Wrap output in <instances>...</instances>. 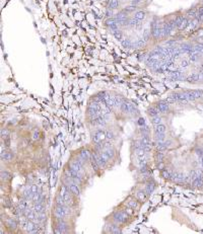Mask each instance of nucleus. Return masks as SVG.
I'll list each match as a JSON object with an SVG mask.
<instances>
[{
  "mask_svg": "<svg viewBox=\"0 0 203 234\" xmlns=\"http://www.w3.org/2000/svg\"><path fill=\"white\" fill-rule=\"evenodd\" d=\"M6 223L8 225V227L10 228H16L17 227V221L15 220V219H7L6 220Z\"/></svg>",
  "mask_w": 203,
  "mask_h": 234,
  "instance_id": "nucleus-28",
  "label": "nucleus"
},
{
  "mask_svg": "<svg viewBox=\"0 0 203 234\" xmlns=\"http://www.w3.org/2000/svg\"><path fill=\"white\" fill-rule=\"evenodd\" d=\"M196 154L199 156V158L203 157V149L202 148H196Z\"/></svg>",
  "mask_w": 203,
  "mask_h": 234,
  "instance_id": "nucleus-49",
  "label": "nucleus"
},
{
  "mask_svg": "<svg viewBox=\"0 0 203 234\" xmlns=\"http://www.w3.org/2000/svg\"><path fill=\"white\" fill-rule=\"evenodd\" d=\"M143 0H131V4H134V5H138L139 3H141Z\"/></svg>",
  "mask_w": 203,
  "mask_h": 234,
  "instance_id": "nucleus-57",
  "label": "nucleus"
},
{
  "mask_svg": "<svg viewBox=\"0 0 203 234\" xmlns=\"http://www.w3.org/2000/svg\"><path fill=\"white\" fill-rule=\"evenodd\" d=\"M137 8V5H134V4H131V5H128V6H126L125 7V11L126 12H132V11H134V10Z\"/></svg>",
  "mask_w": 203,
  "mask_h": 234,
  "instance_id": "nucleus-45",
  "label": "nucleus"
},
{
  "mask_svg": "<svg viewBox=\"0 0 203 234\" xmlns=\"http://www.w3.org/2000/svg\"><path fill=\"white\" fill-rule=\"evenodd\" d=\"M140 141H141L142 145H151L150 139H149V135H147V136H142V138L140 139Z\"/></svg>",
  "mask_w": 203,
  "mask_h": 234,
  "instance_id": "nucleus-37",
  "label": "nucleus"
},
{
  "mask_svg": "<svg viewBox=\"0 0 203 234\" xmlns=\"http://www.w3.org/2000/svg\"><path fill=\"white\" fill-rule=\"evenodd\" d=\"M188 65H189V62L188 61H182V63H181V66L183 67V68H186V67H188Z\"/></svg>",
  "mask_w": 203,
  "mask_h": 234,
  "instance_id": "nucleus-58",
  "label": "nucleus"
},
{
  "mask_svg": "<svg viewBox=\"0 0 203 234\" xmlns=\"http://www.w3.org/2000/svg\"><path fill=\"white\" fill-rule=\"evenodd\" d=\"M185 16H183V15H178L177 17H176L175 19H174V21H175V26H176V28H178L180 24H181V22L183 21V19H184Z\"/></svg>",
  "mask_w": 203,
  "mask_h": 234,
  "instance_id": "nucleus-40",
  "label": "nucleus"
},
{
  "mask_svg": "<svg viewBox=\"0 0 203 234\" xmlns=\"http://www.w3.org/2000/svg\"><path fill=\"white\" fill-rule=\"evenodd\" d=\"M150 35H151V30L149 31V29H145V31L143 34V40L145 42H147L148 40H149V37H150Z\"/></svg>",
  "mask_w": 203,
  "mask_h": 234,
  "instance_id": "nucleus-46",
  "label": "nucleus"
},
{
  "mask_svg": "<svg viewBox=\"0 0 203 234\" xmlns=\"http://www.w3.org/2000/svg\"><path fill=\"white\" fill-rule=\"evenodd\" d=\"M92 142L94 143V144H100V143H102V141L98 138V136H95L94 134H93V136H92Z\"/></svg>",
  "mask_w": 203,
  "mask_h": 234,
  "instance_id": "nucleus-50",
  "label": "nucleus"
},
{
  "mask_svg": "<svg viewBox=\"0 0 203 234\" xmlns=\"http://www.w3.org/2000/svg\"><path fill=\"white\" fill-rule=\"evenodd\" d=\"M196 15H197V10L193 9V8L188 9L187 10V12H186V17H188V18L194 19L195 17H196Z\"/></svg>",
  "mask_w": 203,
  "mask_h": 234,
  "instance_id": "nucleus-17",
  "label": "nucleus"
},
{
  "mask_svg": "<svg viewBox=\"0 0 203 234\" xmlns=\"http://www.w3.org/2000/svg\"><path fill=\"white\" fill-rule=\"evenodd\" d=\"M120 109L122 112H126V113H134V112L137 111L136 110V106L132 103L127 102V100H125L124 103L121 104Z\"/></svg>",
  "mask_w": 203,
  "mask_h": 234,
  "instance_id": "nucleus-2",
  "label": "nucleus"
},
{
  "mask_svg": "<svg viewBox=\"0 0 203 234\" xmlns=\"http://www.w3.org/2000/svg\"><path fill=\"white\" fill-rule=\"evenodd\" d=\"M67 215V212L65 211L64 206H56L54 210V216L58 219H63Z\"/></svg>",
  "mask_w": 203,
  "mask_h": 234,
  "instance_id": "nucleus-3",
  "label": "nucleus"
},
{
  "mask_svg": "<svg viewBox=\"0 0 203 234\" xmlns=\"http://www.w3.org/2000/svg\"><path fill=\"white\" fill-rule=\"evenodd\" d=\"M94 135L98 136V138L102 141V142H105L106 141V132L104 130H97L94 132Z\"/></svg>",
  "mask_w": 203,
  "mask_h": 234,
  "instance_id": "nucleus-14",
  "label": "nucleus"
},
{
  "mask_svg": "<svg viewBox=\"0 0 203 234\" xmlns=\"http://www.w3.org/2000/svg\"><path fill=\"white\" fill-rule=\"evenodd\" d=\"M154 139L157 142H164V141H166V135H165V133H156Z\"/></svg>",
  "mask_w": 203,
  "mask_h": 234,
  "instance_id": "nucleus-24",
  "label": "nucleus"
},
{
  "mask_svg": "<svg viewBox=\"0 0 203 234\" xmlns=\"http://www.w3.org/2000/svg\"><path fill=\"white\" fill-rule=\"evenodd\" d=\"M104 103H105V104H106V106H107V107H109V109H113L114 106H116L115 98H114V97H111L110 95L106 98V100L104 102Z\"/></svg>",
  "mask_w": 203,
  "mask_h": 234,
  "instance_id": "nucleus-10",
  "label": "nucleus"
},
{
  "mask_svg": "<svg viewBox=\"0 0 203 234\" xmlns=\"http://www.w3.org/2000/svg\"><path fill=\"white\" fill-rule=\"evenodd\" d=\"M106 24H107L108 28H110L112 31L118 29V22H117V19L115 17H111V18L107 19L106 20Z\"/></svg>",
  "mask_w": 203,
  "mask_h": 234,
  "instance_id": "nucleus-7",
  "label": "nucleus"
},
{
  "mask_svg": "<svg viewBox=\"0 0 203 234\" xmlns=\"http://www.w3.org/2000/svg\"><path fill=\"white\" fill-rule=\"evenodd\" d=\"M106 16H107L108 18H111L112 16H113V12H112V9L108 8V9L106 10Z\"/></svg>",
  "mask_w": 203,
  "mask_h": 234,
  "instance_id": "nucleus-52",
  "label": "nucleus"
},
{
  "mask_svg": "<svg viewBox=\"0 0 203 234\" xmlns=\"http://www.w3.org/2000/svg\"><path fill=\"white\" fill-rule=\"evenodd\" d=\"M164 157H165L164 153H163L162 151H158V153H157V162H158V163H162V161H163V159H164Z\"/></svg>",
  "mask_w": 203,
  "mask_h": 234,
  "instance_id": "nucleus-47",
  "label": "nucleus"
},
{
  "mask_svg": "<svg viewBox=\"0 0 203 234\" xmlns=\"http://www.w3.org/2000/svg\"><path fill=\"white\" fill-rule=\"evenodd\" d=\"M134 18L138 19V20H143V19L145 18V12L144 11H142V10H140V11H137L135 14H134Z\"/></svg>",
  "mask_w": 203,
  "mask_h": 234,
  "instance_id": "nucleus-25",
  "label": "nucleus"
},
{
  "mask_svg": "<svg viewBox=\"0 0 203 234\" xmlns=\"http://www.w3.org/2000/svg\"><path fill=\"white\" fill-rule=\"evenodd\" d=\"M9 136V131L6 129H2L1 130V138L2 139H7Z\"/></svg>",
  "mask_w": 203,
  "mask_h": 234,
  "instance_id": "nucleus-44",
  "label": "nucleus"
},
{
  "mask_svg": "<svg viewBox=\"0 0 203 234\" xmlns=\"http://www.w3.org/2000/svg\"><path fill=\"white\" fill-rule=\"evenodd\" d=\"M128 214L125 212V211H119V212H115L113 214V219L115 221V223L117 224H122V223H125L127 218H128Z\"/></svg>",
  "mask_w": 203,
  "mask_h": 234,
  "instance_id": "nucleus-1",
  "label": "nucleus"
},
{
  "mask_svg": "<svg viewBox=\"0 0 203 234\" xmlns=\"http://www.w3.org/2000/svg\"><path fill=\"white\" fill-rule=\"evenodd\" d=\"M57 227H58V228L62 231V233H66V232H67V230H65V229L67 228V224L65 223L64 221H62V220H61V221H59V222H58V225H57Z\"/></svg>",
  "mask_w": 203,
  "mask_h": 234,
  "instance_id": "nucleus-27",
  "label": "nucleus"
},
{
  "mask_svg": "<svg viewBox=\"0 0 203 234\" xmlns=\"http://www.w3.org/2000/svg\"><path fill=\"white\" fill-rule=\"evenodd\" d=\"M68 188H69V191L71 192V194H73L74 196H76V197H78L79 195H80V191H79V187H78V186L76 185V184H71L69 187H68Z\"/></svg>",
  "mask_w": 203,
  "mask_h": 234,
  "instance_id": "nucleus-9",
  "label": "nucleus"
},
{
  "mask_svg": "<svg viewBox=\"0 0 203 234\" xmlns=\"http://www.w3.org/2000/svg\"><path fill=\"white\" fill-rule=\"evenodd\" d=\"M119 6V1L118 0H108V8L114 10L118 8Z\"/></svg>",
  "mask_w": 203,
  "mask_h": 234,
  "instance_id": "nucleus-13",
  "label": "nucleus"
},
{
  "mask_svg": "<svg viewBox=\"0 0 203 234\" xmlns=\"http://www.w3.org/2000/svg\"><path fill=\"white\" fill-rule=\"evenodd\" d=\"M69 167L72 169V170H74V171H76V172H79L80 174H82L83 173L82 168L79 166V164H78L75 160H73V161H70V162H69Z\"/></svg>",
  "mask_w": 203,
  "mask_h": 234,
  "instance_id": "nucleus-8",
  "label": "nucleus"
},
{
  "mask_svg": "<svg viewBox=\"0 0 203 234\" xmlns=\"http://www.w3.org/2000/svg\"><path fill=\"white\" fill-rule=\"evenodd\" d=\"M115 138V135L112 131H106V140H113Z\"/></svg>",
  "mask_w": 203,
  "mask_h": 234,
  "instance_id": "nucleus-43",
  "label": "nucleus"
},
{
  "mask_svg": "<svg viewBox=\"0 0 203 234\" xmlns=\"http://www.w3.org/2000/svg\"><path fill=\"white\" fill-rule=\"evenodd\" d=\"M151 122H152L153 125H159V124H162V122H163V119L160 117H158V116H156V117H152L151 118Z\"/></svg>",
  "mask_w": 203,
  "mask_h": 234,
  "instance_id": "nucleus-39",
  "label": "nucleus"
},
{
  "mask_svg": "<svg viewBox=\"0 0 203 234\" xmlns=\"http://www.w3.org/2000/svg\"><path fill=\"white\" fill-rule=\"evenodd\" d=\"M200 79H201L200 74L194 73V74H192L191 76H189V77L187 78V81H188V82H194V81H198V80H200Z\"/></svg>",
  "mask_w": 203,
  "mask_h": 234,
  "instance_id": "nucleus-21",
  "label": "nucleus"
},
{
  "mask_svg": "<svg viewBox=\"0 0 203 234\" xmlns=\"http://www.w3.org/2000/svg\"><path fill=\"white\" fill-rule=\"evenodd\" d=\"M41 199H42V195H41V191H38L37 193H35V194H34V196H33V198H32L33 202H35V203H39Z\"/></svg>",
  "mask_w": 203,
  "mask_h": 234,
  "instance_id": "nucleus-32",
  "label": "nucleus"
},
{
  "mask_svg": "<svg viewBox=\"0 0 203 234\" xmlns=\"http://www.w3.org/2000/svg\"><path fill=\"white\" fill-rule=\"evenodd\" d=\"M162 176L165 178V179H168V178H171L172 176V172L168 169H163L162 170Z\"/></svg>",
  "mask_w": 203,
  "mask_h": 234,
  "instance_id": "nucleus-35",
  "label": "nucleus"
},
{
  "mask_svg": "<svg viewBox=\"0 0 203 234\" xmlns=\"http://www.w3.org/2000/svg\"><path fill=\"white\" fill-rule=\"evenodd\" d=\"M128 24L129 26H131V27H138L139 28V24H140V20H138V19H136V18H133L132 19H130V20H128Z\"/></svg>",
  "mask_w": 203,
  "mask_h": 234,
  "instance_id": "nucleus-34",
  "label": "nucleus"
},
{
  "mask_svg": "<svg viewBox=\"0 0 203 234\" xmlns=\"http://www.w3.org/2000/svg\"><path fill=\"white\" fill-rule=\"evenodd\" d=\"M166 44L169 46V47H173V46L176 44V42H174V41H170V42H168V43H166Z\"/></svg>",
  "mask_w": 203,
  "mask_h": 234,
  "instance_id": "nucleus-59",
  "label": "nucleus"
},
{
  "mask_svg": "<svg viewBox=\"0 0 203 234\" xmlns=\"http://www.w3.org/2000/svg\"><path fill=\"white\" fill-rule=\"evenodd\" d=\"M151 36L154 40L160 39L162 37V28H151Z\"/></svg>",
  "mask_w": 203,
  "mask_h": 234,
  "instance_id": "nucleus-11",
  "label": "nucleus"
},
{
  "mask_svg": "<svg viewBox=\"0 0 203 234\" xmlns=\"http://www.w3.org/2000/svg\"><path fill=\"white\" fill-rule=\"evenodd\" d=\"M144 43H145V41L143 40V37L138 39V40L133 44V47L134 48H142L143 47V45H144Z\"/></svg>",
  "mask_w": 203,
  "mask_h": 234,
  "instance_id": "nucleus-33",
  "label": "nucleus"
},
{
  "mask_svg": "<svg viewBox=\"0 0 203 234\" xmlns=\"http://www.w3.org/2000/svg\"><path fill=\"white\" fill-rule=\"evenodd\" d=\"M92 156V153H91L88 150H85V149H81L79 151V154L77 155V157L80 158V159H82L83 161L91 160Z\"/></svg>",
  "mask_w": 203,
  "mask_h": 234,
  "instance_id": "nucleus-5",
  "label": "nucleus"
},
{
  "mask_svg": "<svg viewBox=\"0 0 203 234\" xmlns=\"http://www.w3.org/2000/svg\"><path fill=\"white\" fill-rule=\"evenodd\" d=\"M31 191H32V193H33V194L37 193L38 192V187L36 186V185H33V186L31 187Z\"/></svg>",
  "mask_w": 203,
  "mask_h": 234,
  "instance_id": "nucleus-56",
  "label": "nucleus"
},
{
  "mask_svg": "<svg viewBox=\"0 0 203 234\" xmlns=\"http://www.w3.org/2000/svg\"><path fill=\"white\" fill-rule=\"evenodd\" d=\"M140 133H141L142 136H147V135H149V128L146 125L143 126V127H140Z\"/></svg>",
  "mask_w": 203,
  "mask_h": 234,
  "instance_id": "nucleus-38",
  "label": "nucleus"
},
{
  "mask_svg": "<svg viewBox=\"0 0 203 234\" xmlns=\"http://www.w3.org/2000/svg\"><path fill=\"white\" fill-rule=\"evenodd\" d=\"M154 187H156V184L153 182V181H149L147 185H146V188H145V193L148 195H150L152 192H153V189H154Z\"/></svg>",
  "mask_w": 203,
  "mask_h": 234,
  "instance_id": "nucleus-16",
  "label": "nucleus"
},
{
  "mask_svg": "<svg viewBox=\"0 0 203 234\" xmlns=\"http://www.w3.org/2000/svg\"><path fill=\"white\" fill-rule=\"evenodd\" d=\"M39 138H40V133H39V131H36L34 132V134H33V139L34 140H39Z\"/></svg>",
  "mask_w": 203,
  "mask_h": 234,
  "instance_id": "nucleus-53",
  "label": "nucleus"
},
{
  "mask_svg": "<svg viewBox=\"0 0 203 234\" xmlns=\"http://www.w3.org/2000/svg\"><path fill=\"white\" fill-rule=\"evenodd\" d=\"M10 178H11V174H10L8 171H5V170L4 171L3 170L1 171V178L2 179H6L7 180V179H10Z\"/></svg>",
  "mask_w": 203,
  "mask_h": 234,
  "instance_id": "nucleus-41",
  "label": "nucleus"
},
{
  "mask_svg": "<svg viewBox=\"0 0 203 234\" xmlns=\"http://www.w3.org/2000/svg\"><path fill=\"white\" fill-rule=\"evenodd\" d=\"M147 113H148V116H149L150 118H152V117L158 116L159 112L157 111V109L156 107V106H151V107H149V109L147 110Z\"/></svg>",
  "mask_w": 203,
  "mask_h": 234,
  "instance_id": "nucleus-18",
  "label": "nucleus"
},
{
  "mask_svg": "<svg viewBox=\"0 0 203 234\" xmlns=\"http://www.w3.org/2000/svg\"><path fill=\"white\" fill-rule=\"evenodd\" d=\"M14 156H13V154L12 153H10V152H3V150H1V159L4 160V161H10V160H12Z\"/></svg>",
  "mask_w": 203,
  "mask_h": 234,
  "instance_id": "nucleus-12",
  "label": "nucleus"
},
{
  "mask_svg": "<svg viewBox=\"0 0 203 234\" xmlns=\"http://www.w3.org/2000/svg\"><path fill=\"white\" fill-rule=\"evenodd\" d=\"M133 210H134V209H133V208H130V207H127V209H125V212H126V213H127V214H128V215H133V213H134V212H133Z\"/></svg>",
  "mask_w": 203,
  "mask_h": 234,
  "instance_id": "nucleus-54",
  "label": "nucleus"
},
{
  "mask_svg": "<svg viewBox=\"0 0 203 234\" xmlns=\"http://www.w3.org/2000/svg\"><path fill=\"white\" fill-rule=\"evenodd\" d=\"M34 211L37 212V213H41V212H44V206L42 203H36V205L34 207Z\"/></svg>",
  "mask_w": 203,
  "mask_h": 234,
  "instance_id": "nucleus-31",
  "label": "nucleus"
},
{
  "mask_svg": "<svg viewBox=\"0 0 203 234\" xmlns=\"http://www.w3.org/2000/svg\"><path fill=\"white\" fill-rule=\"evenodd\" d=\"M91 163H92V166L94 171H99V170H100L101 167H100V165L98 164V162L95 161V159H94L93 156H92V158H91Z\"/></svg>",
  "mask_w": 203,
  "mask_h": 234,
  "instance_id": "nucleus-30",
  "label": "nucleus"
},
{
  "mask_svg": "<svg viewBox=\"0 0 203 234\" xmlns=\"http://www.w3.org/2000/svg\"><path fill=\"white\" fill-rule=\"evenodd\" d=\"M108 96H109V93H108V92H106V91H101V92H99V93L94 94L92 97H93V100H95V102L104 103Z\"/></svg>",
  "mask_w": 203,
  "mask_h": 234,
  "instance_id": "nucleus-6",
  "label": "nucleus"
},
{
  "mask_svg": "<svg viewBox=\"0 0 203 234\" xmlns=\"http://www.w3.org/2000/svg\"><path fill=\"white\" fill-rule=\"evenodd\" d=\"M156 107L157 109V111L159 112H166L169 110H170V105H169V103L166 100H160L157 103Z\"/></svg>",
  "mask_w": 203,
  "mask_h": 234,
  "instance_id": "nucleus-4",
  "label": "nucleus"
},
{
  "mask_svg": "<svg viewBox=\"0 0 203 234\" xmlns=\"http://www.w3.org/2000/svg\"><path fill=\"white\" fill-rule=\"evenodd\" d=\"M122 46L125 49H131V48H133V44L129 39H124V40H122Z\"/></svg>",
  "mask_w": 203,
  "mask_h": 234,
  "instance_id": "nucleus-22",
  "label": "nucleus"
},
{
  "mask_svg": "<svg viewBox=\"0 0 203 234\" xmlns=\"http://www.w3.org/2000/svg\"><path fill=\"white\" fill-rule=\"evenodd\" d=\"M154 131L156 133H166V128L165 125L159 124V125H154Z\"/></svg>",
  "mask_w": 203,
  "mask_h": 234,
  "instance_id": "nucleus-20",
  "label": "nucleus"
},
{
  "mask_svg": "<svg viewBox=\"0 0 203 234\" xmlns=\"http://www.w3.org/2000/svg\"><path fill=\"white\" fill-rule=\"evenodd\" d=\"M112 34H113V36L115 37L116 40H118V41H122V40H123V35H122V31L119 30V29L113 30V31H112Z\"/></svg>",
  "mask_w": 203,
  "mask_h": 234,
  "instance_id": "nucleus-26",
  "label": "nucleus"
},
{
  "mask_svg": "<svg viewBox=\"0 0 203 234\" xmlns=\"http://www.w3.org/2000/svg\"><path fill=\"white\" fill-rule=\"evenodd\" d=\"M127 207L133 208V209H137V207H138V202L135 201V200H130V201L127 202Z\"/></svg>",
  "mask_w": 203,
  "mask_h": 234,
  "instance_id": "nucleus-36",
  "label": "nucleus"
},
{
  "mask_svg": "<svg viewBox=\"0 0 203 234\" xmlns=\"http://www.w3.org/2000/svg\"><path fill=\"white\" fill-rule=\"evenodd\" d=\"M55 202H56V206H66L67 204H66V202L64 201V199L62 196H60V195H58L55 199Z\"/></svg>",
  "mask_w": 203,
  "mask_h": 234,
  "instance_id": "nucleus-19",
  "label": "nucleus"
},
{
  "mask_svg": "<svg viewBox=\"0 0 203 234\" xmlns=\"http://www.w3.org/2000/svg\"><path fill=\"white\" fill-rule=\"evenodd\" d=\"M146 196H147V194L145 193V191H138L136 193V198L140 202H144L146 200Z\"/></svg>",
  "mask_w": 203,
  "mask_h": 234,
  "instance_id": "nucleus-15",
  "label": "nucleus"
},
{
  "mask_svg": "<svg viewBox=\"0 0 203 234\" xmlns=\"http://www.w3.org/2000/svg\"><path fill=\"white\" fill-rule=\"evenodd\" d=\"M109 231H110L111 233H121V232H122L120 229L118 228V226H117V225H114V224H110Z\"/></svg>",
  "mask_w": 203,
  "mask_h": 234,
  "instance_id": "nucleus-29",
  "label": "nucleus"
},
{
  "mask_svg": "<svg viewBox=\"0 0 203 234\" xmlns=\"http://www.w3.org/2000/svg\"><path fill=\"white\" fill-rule=\"evenodd\" d=\"M101 156L103 157V159L106 160L107 162H108V161L110 160V158H111V157H110V156H109V155H108V154H107V153H106L105 151H102V152H101Z\"/></svg>",
  "mask_w": 203,
  "mask_h": 234,
  "instance_id": "nucleus-48",
  "label": "nucleus"
},
{
  "mask_svg": "<svg viewBox=\"0 0 203 234\" xmlns=\"http://www.w3.org/2000/svg\"><path fill=\"white\" fill-rule=\"evenodd\" d=\"M138 125L140 126V127H143V126H145L146 124H145V120L143 119V118H139L138 119Z\"/></svg>",
  "mask_w": 203,
  "mask_h": 234,
  "instance_id": "nucleus-51",
  "label": "nucleus"
},
{
  "mask_svg": "<svg viewBox=\"0 0 203 234\" xmlns=\"http://www.w3.org/2000/svg\"><path fill=\"white\" fill-rule=\"evenodd\" d=\"M189 21H190L189 18L185 16L184 19H183V21H182V22H181V24L178 27V28H179L180 30H182V29H185L186 28H188V26H189Z\"/></svg>",
  "mask_w": 203,
  "mask_h": 234,
  "instance_id": "nucleus-23",
  "label": "nucleus"
},
{
  "mask_svg": "<svg viewBox=\"0 0 203 234\" xmlns=\"http://www.w3.org/2000/svg\"><path fill=\"white\" fill-rule=\"evenodd\" d=\"M142 148L144 149L145 152H150L151 151V146L150 145H142Z\"/></svg>",
  "mask_w": 203,
  "mask_h": 234,
  "instance_id": "nucleus-55",
  "label": "nucleus"
},
{
  "mask_svg": "<svg viewBox=\"0 0 203 234\" xmlns=\"http://www.w3.org/2000/svg\"><path fill=\"white\" fill-rule=\"evenodd\" d=\"M115 103H116V106H121V104L125 102L124 98H122L120 96H115Z\"/></svg>",
  "mask_w": 203,
  "mask_h": 234,
  "instance_id": "nucleus-42",
  "label": "nucleus"
}]
</instances>
